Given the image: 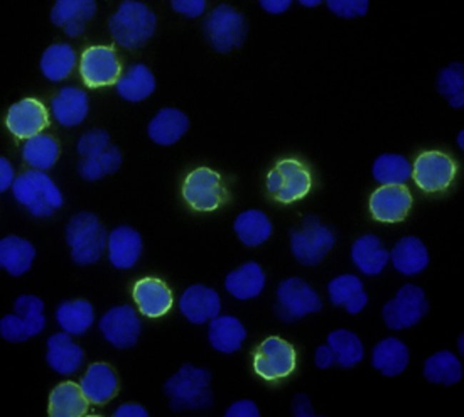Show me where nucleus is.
Listing matches in <instances>:
<instances>
[{
	"mask_svg": "<svg viewBox=\"0 0 464 417\" xmlns=\"http://www.w3.org/2000/svg\"><path fill=\"white\" fill-rule=\"evenodd\" d=\"M6 124L9 131L17 138L29 139L49 126L48 111L37 99L26 98L9 108Z\"/></svg>",
	"mask_w": 464,
	"mask_h": 417,
	"instance_id": "f3484780",
	"label": "nucleus"
},
{
	"mask_svg": "<svg viewBox=\"0 0 464 417\" xmlns=\"http://www.w3.org/2000/svg\"><path fill=\"white\" fill-rule=\"evenodd\" d=\"M59 146L50 136L39 134L26 141L22 148V156L33 169L44 171L56 161Z\"/></svg>",
	"mask_w": 464,
	"mask_h": 417,
	"instance_id": "58836bf2",
	"label": "nucleus"
},
{
	"mask_svg": "<svg viewBox=\"0 0 464 417\" xmlns=\"http://www.w3.org/2000/svg\"><path fill=\"white\" fill-rule=\"evenodd\" d=\"M132 296L139 311L148 318L166 315L173 303V293L163 280L146 276L134 283Z\"/></svg>",
	"mask_w": 464,
	"mask_h": 417,
	"instance_id": "6ab92c4d",
	"label": "nucleus"
},
{
	"mask_svg": "<svg viewBox=\"0 0 464 417\" xmlns=\"http://www.w3.org/2000/svg\"><path fill=\"white\" fill-rule=\"evenodd\" d=\"M46 361L56 372L67 375L76 371L82 363L83 350L67 333H57L47 341Z\"/></svg>",
	"mask_w": 464,
	"mask_h": 417,
	"instance_id": "c85d7f7f",
	"label": "nucleus"
},
{
	"mask_svg": "<svg viewBox=\"0 0 464 417\" xmlns=\"http://www.w3.org/2000/svg\"><path fill=\"white\" fill-rule=\"evenodd\" d=\"M292 411L297 417H312L315 413L307 396L303 393L296 395L292 403Z\"/></svg>",
	"mask_w": 464,
	"mask_h": 417,
	"instance_id": "09e8293b",
	"label": "nucleus"
},
{
	"mask_svg": "<svg viewBox=\"0 0 464 417\" xmlns=\"http://www.w3.org/2000/svg\"><path fill=\"white\" fill-rule=\"evenodd\" d=\"M350 256L358 269L365 275L379 274L390 259V255L378 237L365 234L353 243Z\"/></svg>",
	"mask_w": 464,
	"mask_h": 417,
	"instance_id": "5701e85b",
	"label": "nucleus"
},
{
	"mask_svg": "<svg viewBox=\"0 0 464 417\" xmlns=\"http://www.w3.org/2000/svg\"><path fill=\"white\" fill-rule=\"evenodd\" d=\"M156 24L155 14L144 4L134 1L121 3L109 21L114 39L127 49L143 46L153 35Z\"/></svg>",
	"mask_w": 464,
	"mask_h": 417,
	"instance_id": "39448f33",
	"label": "nucleus"
},
{
	"mask_svg": "<svg viewBox=\"0 0 464 417\" xmlns=\"http://www.w3.org/2000/svg\"><path fill=\"white\" fill-rule=\"evenodd\" d=\"M312 186L313 177L309 167L294 157L278 160L265 178L268 196L282 205L292 204L304 199Z\"/></svg>",
	"mask_w": 464,
	"mask_h": 417,
	"instance_id": "f257e3e1",
	"label": "nucleus"
},
{
	"mask_svg": "<svg viewBox=\"0 0 464 417\" xmlns=\"http://www.w3.org/2000/svg\"><path fill=\"white\" fill-rule=\"evenodd\" d=\"M233 230L243 244L248 247H256L270 238L273 232V225L263 211L251 208L242 211L236 217Z\"/></svg>",
	"mask_w": 464,
	"mask_h": 417,
	"instance_id": "2f4dec72",
	"label": "nucleus"
},
{
	"mask_svg": "<svg viewBox=\"0 0 464 417\" xmlns=\"http://www.w3.org/2000/svg\"><path fill=\"white\" fill-rule=\"evenodd\" d=\"M171 4L176 11L190 18L200 16L206 7L205 1L201 0H175Z\"/></svg>",
	"mask_w": 464,
	"mask_h": 417,
	"instance_id": "de8ad7c7",
	"label": "nucleus"
},
{
	"mask_svg": "<svg viewBox=\"0 0 464 417\" xmlns=\"http://www.w3.org/2000/svg\"><path fill=\"white\" fill-rule=\"evenodd\" d=\"M11 190L16 200L36 217H47L63 204L61 191L43 171L31 169L18 176Z\"/></svg>",
	"mask_w": 464,
	"mask_h": 417,
	"instance_id": "20e7f679",
	"label": "nucleus"
},
{
	"mask_svg": "<svg viewBox=\"0 0 464 417\" xmlns=\"http://www.w3.org/2000/svg\"><path fill=\"white\" fill-rule=\"evenodd\" d=\"M463 335L461 334L458 339V348L460 353H461L462 355L463 354Z\"/></svg>",
	"mask_w": 464,
	"mask_h": 417,
	"instance_id": "6e6d98bb",
	"label": "nucleus"
},
{
	"mask_svg": "<svg viewBox=\"0 0 464 417\" xmlns=\"http://www.w3.org/2000/svg\"><path fill=\"white\" fill-rule=\"evenodd\" d=\"M14 309L16 315L8 314L0 321L1 336L4 339L21 342L44 330L46 320L41 298L34 295H21L15 301Z\"/></svg>",
	"mask_w": 464,
	"mask_h": 417,
	"instance_id": "1a4fd4ad",
	"label": "nucleus"
},
{
	"mask_svg": "<svg viewBox=\"0 0 464 417\" xmlns=\"http://www.w3.org/2000/svg\"><path fill=\"white\" fill-rule=\"evenodd\" d=\"M329 8L339 16L353 17L363 14L368 3L364 1H329Z\"/></svg>",
	"mask_w": 464,
	"mask_h": 417,
	"instance_id": "a18cd8bd",
	"label": "nucleus"
},
{
	"mask_svg": "<svg viewBox=\"0 0 464 417\" xmlns=\"http://www.w3.org/2000/svg\"><path fill=\"white\" fill-rule=\"evenodd\" d=\"M335 361L333 351L328 345H321L315 351L314 363L320 369L330 368Z\"/></svg>",
	"mask_w": 464,
	"mask_h": 417,
	"instance_id": "8fccbe9b",
	"label": "nucleus"
},
{
	"mask_svg": "<svg viewBox=\"0 0 464 417\" xmlns=\"http://www.w3.org/2000/svg\"><path fill=\"white\" fill-rule=\"evenodd\" d=\"M189 127L187 116L176 108L160 110L148 126V134L156 144L171 146L180 140Z\"/></svg>",
	"mask_w": 464,
	"mask_h": 417,
	"instance_id": "bb28decb",
	"label": "nucleus"
},
{
	"mask_svg": "<svg viewBox=\"0 0 464 417\" xmlns=\"http://www.w3.org/2000/svg\"><path fill=\"white\" fill-rule=\"evenodd\" d=\"M322 306L318 293L299 277L286 278L277 288L276 311L285 322L295 321L317 312Z\"/></svg>",
	"mask_w": 464,
	"mask_h": 417,
	"instance_id": "9d476101",
	"label": "nucleus"
},
{
	"mask_svg": "<svg viewBox=\"0 0 464 417\" xmlns=\"http://www.w3.org/2000/svg\"><path fill=\"white\" fill-rule=\"evenodd\" d=\"M409 359L407 346L397 338L388 337L380 341L373 348L371 363L383 375L393 377L405 370Z\"/></svg>",
	"mask_w": 464,
	"mask_h": 417,
	"instance_id": "c756f323",
	"label": "nucleus"
},
{
	"mask_svg": "<svg viewBox=\"0 0 464 417\" xmlns=\"http://www.w3.org/2000/svg\"><path fill=\"white\" fill-rule=\"evenodd\" d=\"M327 345L333 353L335 361L343 368H351L363 358L364 348L361 340L348 329L331 331L327 337Z\"/></svg>",
	"mask_w": 464,
	"mask_h": 417,
	"instance_id": "c9c22d12",
	"label": "nucleus"
},
{
	"mask_svg": "<svg viewBox=\"0 0 464 417\" xmlns=\"http://www.w3.org/2000/svg\"><path fill=\"white\" fill-rule=\"evenodd\" d=\"M423 376L432 383L451 386L462 378V364L451 351H440L425 359Z\"/></svg>",
	"mask_w": 464,
	"mask_h": 417,
	"instance_id": "f704fd0d",
	"label": "nucleus"
},
{
	"mask_svg": "<svg viewBox=\"0 0 464 417\" xmlns=\"http://www.w3.org/2000/svg\"><path fill=\"white\" fill-rule=\"evenodd\" d=\"M66 34L70 36H76L81 34L84 31V22L71 21L64 25Z\"/></svg>",
	"mask_w": 464,
	"mask_h": 417,
	"instance_id": "5fc2aeb1",
	"label": "nucleus"
},
{
	"mask_svg": "<svg viewBox=\"0 0 464 417\" xmlns=\"http://www.w3.org/2000/svg\"><path fill=\"white\" fill-rule=\"evenodd\" d=\"M114 416L118 417H146V410L138 404L125 403L116 408Z\"/></svg>",
	"mask_w": 464,
	"mask_h": 417,
	"instance_id": "603ef678",
	"label": "nucleus"
},
{
	"mask_svg": "<svg viewBox=\"0 0 464 417\" xmlns=\"http://www.w3.org/2000/svg\"><path fill=\"white\" fill-rule=\"evenodd\" d=\"M121 64L113 48L93 46L82 54L80 74L84 84L96 89L117 82L121 74Z\"/></svg>",
	"mask_w": 464,
	"mask_h": 417,
	"instance_id": "4468645a",
	"label": "nucleus"
},
{
	"mask_svg": "<svg viewBox=\"0 0 464 417\" xmlns=\"http://www.w3.org/2000/svg\"><path fill=\"white\" fill-rule=\"evenodd\" d=\"M66 241L74 261L79 265L97 261L107 244V233L99 219L89 212L71 218L66 227Z\"/></svg>",
	"mask_w": 464,
	"mask_h": 417,
	"instance_id": "423d86ee",
	"label": "nucleus"
},
{
	"mask_svg": "<svg viewBox=\"0 0 464 417\" xmlns=\"http://www.w3.org/2000/svg\"><path fill=\"white\" fill-rule=\"evenodd\" d=\"M412 204V195L404 184L382 185L369 199L371 216L383 223L402 221L408 216Z\"/></svg>",
	"mask_w": 464,
	"mask_h": 417,
	"instance_id": "2eb2a0df",
	"label": "nucleus"
},
{
	"mask_svg": "<svg viewBox=\"0 0 464 417\" xmlns=\"http://www.w3.org/2000/svg\"><path fill=\"white\" fill-rule=\"evenodd\" d=\"M111 145L108 133L102 129H92L83 134L78 141L77 150L84 157L94 156Z\"/></svg>",
	"mask_w": 464,
	"mask_h": 417,
	"instance_id": "37998d69",
	"label": "nucleus"
},
{
	"mask_svg": "<svg viewBox=\"0 0 464 417\" xmlns=\"http://www.w3.org/2000/svg\"><path fill=\"white\" fill-rule=\"evenodd\" d=\"M440 89L454 105L463 101V75L459 67L451 66L442 72L439 79Z\"/></svg>",
	"mask_w": 464,
	"mask_h": 417,
	"instance_id": "c03bdc74",
	"label": "nucleus"
},
{
	"mask_svg": "<svg viewBox=\"0 0 464 417\" xmlns=\"http://www.w3.org/2000/svg\"><path fill=\"white\" fill-rule=\"evenodd\" d=\"M89 400L81 386L71 381L58 384L49 398L48 413L52 417H79L88 411Z\"/></svg>",
	"mask_w": 464,
	"mask_h": 417,
	"instance_id": "cd10ccee",
	"label": "nucleus"
},
{
	"mask_svg": "<svg viewBox=\"0 0 464 417\" xmlns=\"http://www.w3.org/2000/svg\"><path fill=\"white\" fill-rule=\"evenodd\" d=\"M96 5L91 0H59L51 12V20L57 26L71 21L85 22L95 14Z\"/></svg>",
	"mask_w": 464,
	"mask_h": 417,
	"instance_id": "79ce46f5",
	"label": "nucleus"
},
{
	"mask_svg": "<svg viewBox=\"0 0 464 417\" xmlns=\"http://www.w3.org/2000/svg\"><path fill=\"white\" fill-rule=\"evenodd\" d=\"M297 362L296 351L287 340L277 336L266 338L257 347L253 358L255 373L267 381L290 376Z\"/></svg>",
	"mask_w": 464,
	"mask_h": 417,
	"instance_id": "6e6552de",
	"label": "nucleus"
},
{
	"mask_svg": "<svg viewBox=\"0 0 464 417\" xmlns=\"http://www.w3.org/2000/svg\"><path fill=\"white\" fill-rule=\"evenodd\" d=\"M331 302L343 307L350 314L362 311L368 301L362 281L354 274H342L333 278L328 285Z\"/></svg>",
	"mask_w": 464,
	"mask_h": 417,
	"instance_id": "4be33fe9",
	"label": "nucleus"
},
{
	"mask_svg": "<svg viewBox=\"0 0 464 417\" xmlns=\"http://www.w3.org/2000/svg\"><path fill=\"white\" fill-rule=\"evenodd\" d=\"M246 338L241 321L232 315H218L209 321L208 338L211 346L223 353L239 350Z\"/></svg>",
	"mask_w": 464,
	"mask_h": 417,
	"instance_id": "393cba45",
	"label": "nucleus"
},
{
	"mask_svg": "<svg viewBox=\"0 0 464 417\" xmlns=\"http://www.w3.org/2000/svg\"><path fill=\"white\" fill-rule=\"evenodd\" d=\"M389 255L395 270L405 276L420 273L429 263L426 246L420 238L413 236L399 239Z\"/></svg>",
	"mask_w": 464,
	"mask_h": 417,
	"instance_id": "b1692460",
	"label": "nucleus"
},
{
	"mask_svg": "<svg viewBox=\"0 0 464 417\" xmlns=\"http://www.w3.org/2000/svg\"><path fill=\"white\" fill-rule=\"evenodd\" d=\"M32 244L23 238L9 236L0 241V263L9 273L19 276L31 266L35 256Z\"/></svg>",
	"mask_w": 464,
	"mask_h": 417,
	"instance_id": "473e14b6",
	"label": "nucleus"
},
{
	"mask_svg": "<svg viewBox=\"0 0 464 417\" xmlns=\"http://www.w3.org/2000/svg\"><path fill=\"white\" fill-rule=\"evenodd\" d=\"M266 285V275L255 261H248L228 273L224 281L226 290L238 300L257 297Z\"/></svg>",
	"mask_w": 464,
	"mask_h": 417,
	"instance_id": "412c9836",
	"label": "nucleus"
},
{
	"mask_svg": "<svg viewBox=\"0 0 464 417\" xmlns=\"http://www.w3.org/2000/svg\"><path fill=\"white\" fill-rule=\"evenodd\" d=\"M109 258L118 269H128L138 260L143 248L140 233L128 226L113 229L107 238Z\"/></svg>",
	"mask_w": 464,
	"mask_h": 417,
	"instance_id": "aec40b11",
	"label": "nucleus"
},
{
	"mask_svg": "<svg viewBox=\"0 0 464 417\" xmlns=\"http://www.w3.org/2000/svg\"><path fill=\"white\" fill-rule=\"evenodd\" d=\"M428 309V303L423 288L406 283L383 306L382 316L390 329L399 331L418 323Z\"/></svg>",
	"mask_w": 464,
	"mask_h": 417,
	"instance_id": "ddd939ff",
	"label": "nucleus"
},
{
	"mask_svg": "<svg viewBox=\"0 0 464 417\" xmlns=\"http://www.w3.org/2000/svg\"><path fill=\"white\" fill-rule=\"evenodd\" d=\"M204 31L216 51L227 53L243 44L247 29L241 13L227 4H221L207 16Z\"/></svg>",
	"mask_w": 464,
	"mask_h": 417,
	"instance_id": "9b49d317",
	"label": "nucleus"
},
{
	"mask_svg": "<svg viewBox=\"0 0 464 417\" xmlns=\"http://www.w3.org/2000/svg\"><path fill=\"white\" fill-rule=\"evenodd\" d=\"M225 416L228 417H258L260 416L257 405L251 400L242 399L233 402L227 408Z\"/></svg>",
	"mask_w": 464,
	"mask_h": 417,
	"instance_id": "49530a36",
	"label": "nucleus"
},
{
	"mask_svg": "<svg viewBox=\"0 0 464 417\" xmlns=\"http://www.w3.org/2000/svg\"><path fill=\"white\" fill-rule=\"evenodd\" d=\"M181 196L193 211L210 213L228 203L230 191L219 172L203 166L195 168L184 177Z\"/></svg>",
	"mask_w": 464,
	"mask_h": 417,
	"instance_id": "7ed1b4c3",
	"label": "nucleus"
},
{
	"mask_svg": "<svg viewBox=\"0 0 464 417\" xmlns=\"http://www.w3.org/2000/svg\"><path fill=\"white\" fill-rule=\"evenodd\" d=\"M372 174L382 185L403 184L412 174V166L401 155L384 154L375 160Z\"/></svg>",
	"mask_w": 464,
	"mask_h": 417,
	"instance_id": "ea45409f",
	"label": "nucleus"
},
{
	"mask_svg": "<svg viewBox=\"0 0 464 417\" xmlns=\"http://www.w3.org/2000/svg\"><path fill=\"white\" fill-rule=\"evenodd\" d=\"M94 318L91 304L81 299L64 302L56 311L57 322L69 334H83L92 325Z\"/></svg>",
	"mask_w": 464,
	"mask_h": 417,
	"instance_id": "e433bc0d",
	"label": "nucleus"
},
{
	"mask_svg": "<svg viewBox=\"0 0 464 417\" xmlns=\"http://www.w3.org/2000/svg\"><path fill=\"white\" fill-rule=\"evenodd\" d=\"M118 94L131 102L142 101L154 91L156 81L150 69L143 64L131 66L116 83Z\"/></svg>",
	"mask_w": 464,
	"mask_h": 417,
	"instance_id": "72a5a7b5",
	"label": "nucleus"
},
{
	"mask_svg": "<svg viewBox=\"0 0 464 417\" xmlns=\"http://www.w3.org/2000/svg\"><path fill=\"white\" fill-rule=\"evenodd\" d=\"M80 386L89 401L103 404L115 395L118 380L109 365L96 362L89 366L80 381Z\"/></svg>",
	"mask_w": 464,
	"mask_h": 417,
	"instance_id": "a878e982",
	"label": "nucleus"
},
{
	"mask_svg": "<svg viewBox=\"0 0 464 417\" xmlns=\"http://www.w3.org/2000/svg\"><path fill=\"white\" fill-rule=\"evenodd\" d=\"M457 171L455 160L448 154L438 150H428L416 157L411 175L421 190L437 193L450 186Z\"/></svg>",
	"mask_w": 464,
	"mask_h": 417,
	"instance_id": "f8f14e48",
	"label": "nucleus"
},
{
	"mask_svg": "<svg viewBox=\"0 0 464 417\" xmlns=\"http://www.w3.org/2000/svg\"><path fill=\"white\" fill-rule=\"evenodd\" d=\"M211 374L205 368L191 364L182 366L165 383L164 391L176 411L196 410L210 406Z\"/></svg>",
	"mask_w": 464,
	"mask_h": 417,
	"instance_id": "f03ea898",
	"label": "nucleus"
},
{
	"mask_svg": "<svg viewBox=\"0 0 464 417\" xmlns=\"http://www.w3.org/2000/svg\"><path fill=\"white\" fill-rule=\"evenodd\" d=\"M14 170L10 163L4 157L0 159V190L5 191L14 181Z\"/></svg>",
	"mask_w": 464,
	"mask_h": 417,
	"instance_id": "3c124183",
	"label": "nucleus"
},
{
	"mask_svg": "<svg viewBox=\"0 0 464 417\" xmlns=\"http://www.w3.org/2000/svg\"><path fill=\"white\" fill-rule=\"evenodd\" d=\"M335 243L333 231L313 216H308L290 236L291 250L296 259L303 265L314 266L320 263Z\"/></svg>",
	"mask_w": 464,
	"mask_h": 417,
	"instance_id": "0eeeda50",
	"label": "nucleus"
},
{
	"mask_svg": "<svg viewBox=\"0 0 464 417\" xmlns=\"http://www.w3.org/2000/svg\"><path fill=\"white\" fill-rule=\"evenodd\" d=\"M75 63L76 55L72 48L66 44H56L43 53L40 67L49 80L59 81L70 74Z\"/></svg>",
	"mask_w": 464,
	"mask_h": 417,
	"instance_id": "4c0bfd02",
	"label": "nucleus"
},
{
	"mask_svg": "<svg viewBox=\"0 0 464 417\" xmlns=\"http://www.w3.org/2000/svg\"><path fill=\"white\" fill-rule=\"evenodd\" d=\"M99 328L104 338L114 346H133L141 332V321L135 310L128 305L115 306L101 318Z\"/></svg>",
	"mask_w": 464,
	"mask_h": 417,
	"instance_id": "dca6fc26",
	"label": "nucleus"
},
{
	"mask_svg": "<svg viewBox=\"0 0 464 417\" xmlns=\"http://www.w3.org/2000/svg\"><path fill=\"white\" fill-rule=\"evenodd\" d=\"M291 1H261L262 7L272 14H279L285 11L290 6Z\"/></svg>",
	"mask_w": 464,
	"mask_h": 417,
	"instance_id": "864d4df0",
	"label": "nucleus"
},
{
	"mask_svg": "<svg viewBox=\"0 0 464 417\" xmlns=\"http://www.w3.org/2000/svg\"><path fill=\"white\" fill-rule=\"evenodd\" d=\"M178 306L181 313L191 323L203 324L220 314L221 301L213 288L202 284H194L182 293Z\"/></svg>",
	"mask_w": 464,
	"mask_h": 417,
	"instance_id": "a211bd4d",
	"label": "nucleus"
},
{
	"mask_svg": "<svg viewBox=\"0 0 464 417\" xmlns=\"http://www.w3.org/2000/svg\"><path fill=\"white\" fill-rule=\"evenodd\" d=\"M56 120L64 126H74L84 121L88 113L86 93L76 87L62 88L51 103Z\"/></svg>",
	"mask_w": 464,
	"mask_h": 417,
	"instance_id": "7c9ffc66",
	"label": "nucleus"
},
{
	"mask_svg": "<svg viewBox=\"0 0 464 417\" xmlns=\"http://www.w3.org/2000/svg\"><path fill=\"white\" fill-rule=\"evenodd\" d=\"M122 162L119 149L111 144L101 154L84 157L79 164V172L86 180L96 181L118 171Z\"/></svg>",
	"mask_w": 464,
	"mask_h": 417,
	"instance_id": "a19ab883",
	"label": "nucleus"
},
{
	"mask_svg": "<svg viewBox=\"0 0 464 417\" xmlns=\"http://www.w3.org/2000/svg\"><path fill=\"white\" fill-rule=\"evenodd\" d=\"M301 2H303L302 4L306 5V6H312V5H316L318 1H301Z\"/></svg>",
	"mask_w": 464,
	"mask_h": 417,
	"instance_id": "4d7b16f0",
	"label": "nucleus"
}]
</instances>
